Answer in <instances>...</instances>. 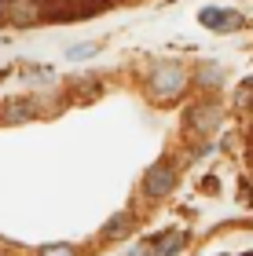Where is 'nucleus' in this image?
Returning <instances> with one entry per match:
<instances>
[{
    "label": "nucleus",
    "mask_w": 253,
    "mask_h": 256,
    "mask_svg": "<svg viewBox=\"0 0 253 256\" xmlns=\"http://www.w3.org/2000/svg\"><path fill=\"white\" fill-rule=\"evenodd\" d=\"M187 92V70L180 62H158L147 74V96L154 102H176Z\"/></svg>",
    "instance_id": "nucleus-1"
},
{
    "label": "nucleus",
    "mask_w": 253,
    "mask_h": 256,
    "mask_svg": "<svg viewBox=\"0 0 253 256\" xmlns=\"http://www.w3.org/2000/svg\"><path fill=\"white\" fill-rule=\"evenodd\" d=\"M220 121H224V106L216 99H198L194 106L187 110V136L191 139H205V136H213L216 128H220Z\"/></svg>",
    "instance_id": "nucleus-2"
},
{
    "label": "nucleus",
    "mask_w": 253,
    "mask_h": 256,
    "mask_svg": "<svg viewBox=\"0 0 253 256\" xmlns=\"http://www.w3.org/2000/svg\"><path fill=\"white\" fill-rule=\"evenodd\" d=\"M4 18L15 30H30V26H37V22L52 18V8H48V0H8Z\"/></svg>",
    "instance_id": "nucleus-3"
},
{
    "label": "nucleus",
    "mask_w": 253,
    "mask_h": 256,
    "mask_svg": "<svg viewBox=\"0 0 253 256\" xmlns=\"http://www.w3.org/2000/svg\"><path fill=\"white\" fill-rule=\"evenodd\" d=\"M176 187V165L172 161H158L147 168L143 176V194L147 198H169V190Z\"/></svg>",
    "instance_id": "nucleus-4"
},
{
    "label": "nucleus",
    "mask_w": 253,
    "mask_h": 256,
    "mask_svg": "<svg viewBox=\"0 0 253 256\" xmlns=\"http://www.w3.org/2000/svg\"><path fill=\"white\" fill-rule=\"evenodd\" d=\"M198 22L205 30H213V33H235V30L246 26V18L238 15V11H227V8H202Z\"/></svg>",
    "instance_id": "nucleus-5"
},
{
    "label": "nucleus",
    "mask_w": 253,
    "mask_h": 256,
    "mask_svg": "<svg viewBox=\"0 0 253 256\" xmlns=\"http://www.w3.org/2000/svg\"><path fill=\"white\" fill-rule=\"evenodd\" d=\"M33 118H37V106L30 99H8L0 106V121L4 124H22V121H33Z\"/></svg>",
    "instance_id": "nucleus-6"
},
{
    "label": "nucleus",
    "mask_w": 253,
    "mask_h": 256,
    "mask_svg": "<svg viewBox=\"0 0 253 256\" xmlns=\"http://www.w3.org/2000/svg\"><path fill=\"white\" fill-rule=\"evenodd\" d=\"M151 249V256H176L180 249H183V234L180 230H172V234H162L154 242V246H147Z\"/></svg>",
    "instance_id": "nucleus-7"
},
{
    "label": "nucleus",
    "mask_w": 253,
    "mask_h": 256,
    "mask_svg": "<svg viewBox=\"0 0 253 256\" xmlns=\"http://www.w3.org/2000/svg\"><path fill=\"white\" fill-rule=\"evenodd\" d=\"M194 80H198V88H216V84L224 80V70H220V66H213V62H205V66H198Z\"/></svg>",
    "instance_id": "nucleus-8"
},
{
    "label": "nucleus",
    "mask_w": 253,
    "mask_h": 256,
    "mask_svg": "<svg viewBox=\"0 0 253 256\" xmlns=\"http://www.w3.org/2000/svg\"><path fill=\"white\" fill-rule=\"evenodd\" d=\"M129 224H132V220H129V212H118V216H114L110 224H107V234H110V238H121L125 230H129Z\"/></svg>",
    "instance_id": "nucleus-9"
},
{
    "label": "nucleus",
    "mask_w": 253,
    "mask_h": 256,
    "mask_svg": "<svg viewBox=\"0 0 253 256\" xmlns=\"http://www.w3.org/2000/svg\"><path fill=\"white\" fill-rule=\"evenodd\" d=\"M235 106H238V110H249V106H253V77L246 80L242 88H238V96H235Z\"/></svg>",
    "instance_id": "nucleus-10"
},
{
    "label": "nucleus",
    "mask_w": 253,
    "mask_h": 256,
    "mask_svg": "<svg viewBox=\"0 0 253 256\" xmlns=\"http://www.w3.org/2000/svg\"><path fill=\"white\" fill-rule=\"evenodd\" d=\"M99 52V44H81V48H70L66 55H70V59H88V55H96Z\"/></svg>",
    "instance_id": "nucleus-11"
},
{
    "label": "nucleus",
    "mask_w": 253,
    "mask_h": 256,
    "mask_svg": "<svg viewBox=\"0 0 253 256\" xmlns=\"http://www.w3.org/2000/svg\"><path fill=\"white\" fill-rule=\"evenodd\" d=\"M41 256H77L74 246H48V249H41Z\"/></svg>",
    "instance_id": "nucleus-12"
},
{
    "label": "nucleus",
    "mask_w": 253,
    "mask_h": 256,
    "mask_svg": "<svg viewBox=\"0 0 253 256\" xmlns=\"http://www.w3.org/2000/svg\"><path fill=\"white\" fill-rule=\"evenodd\" d=\"M132 256H151V249H136Z\"/></svg>",
    "instance_id": "nucleus-13"
},
{
    "label": "nucleus",
    "mask_w": 253,
    "mask_h": 256,
    "mask_svg": "<svg viewBox=\"0 0 253 256\" xmlns=\"http://www.w3.org/2000/svg\"><path fill=\"white\" fill-rule=\"evenodd\" d=\"M4 8H8V0H0V22H4Z\"/></svg>",
    "instance_id": "nucleus-14"
}]
</instances>
